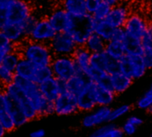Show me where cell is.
<instances>
[{"label":"cell","instance_id":"cell-1","mask_svg":"<svg viewBox=\"0 0 152 137\" xmlns=\"http://www.w3.org/2000/svg\"><path fill=\"white\" fill-rule=\"evenodd\" d=\"M13 83L16 84L18 87L30 99L39 117L55 114L53 102H50L45 99V97L42 95L37 83L17 76H15Z\"/></svg>","mask_w":152,"mask_h":137},{"label":"cell","instance_id":"cell-2","mask_svg":"<svg viewBox=\"0 0 152 137\" xmlns=\"http://www.w3.org/2000/svg\"><path fill=\"white\" fill-rule=\"evenodd\" d=\"M21 58L28 60L37 67L50 66L54 57L49 45L38 43L27 39L21 45L17 46Z\"/></svg>","mask_w":152,"mask_h":137},{"label":"cell","instance_id":"cell-3","mask_svg":"<svg viewBox=\"0 0 152 137\" xmlns=\"http://www.w3.org/2000/svg\"><path fill=\"white\" fill-rule=\"evenodd\" d=\"M4 91L8 97L19 107L28 121L39 118V115L30 99L13 82L4 87Z\"/></svg>","mask_w":152,"mask_h":137},{"label":"cell","instance_id":"cell-4","mask_svg":"<svg viewBox=\"0 0 152 137\" xmlns=\"http://www.w3.org/2000/svg\"><path fill=\"white\" fill-rule=\"evenodd\" d=\"M33 12V6L28 0H12L5 9L6 23L23 26Z\"/></svg>","mask_w":152,"mask_h":137},{"label":"cell","instance_id":"cell-5","mask_svg":"<svg viewBox=\"0 0 152 137\" xmlns=\"http://www.w3.org/2000/svg\"><path fill=\"white\" fill-rule=\"evenodd\" d=\"M120 71L129 76L133 80H137L145 76L148 69L142 55L125 54L119 60Z\"/></svg>","mask_w":152,"mask_h":137},{"label":"cell","instance_id":"cell-6","mask_svg":"<svg viewBox=\"0 0 152 137\" xmlns=\"http://www.w3.org/2000/svg\"><path fill=\"white\" fill-rule=\"evenodd\" d=\"M50 67L53 77L63 82L68 81L78 72L72 56H54Z\"/></svg>","mask_w":152,"mask_h":137},{"label":"cell","instance_id":"cell-7","mask_svg":"<svg viewBox=\"0 0 152 137\" xmlns=\"http://www.w3.org/2000/svg\"><path fill=\"white\" fill-rule=\"evenodd\" d=\"M54 56H72L77 45L69 33L58 32L48 44Z\"/></svg>","mask_w":152,"mask_h":137},{"label":"cell","instance_id":"cell-8","mask_svg":"<svg viewBox=\"0 0 152 137\" xmlns=\"http://www.w3.org/2000/svg\"><path fill=\"white\" fill-rule=\"evenodd\" d=\"M94 18L91 14L80 18H75L74 27L69 34L77 46L85 45L89 36L94 33Z\"/></svg>","mask_w":152,"mask_h":137},{"label":"cell","instance_id":"cell-9","mask_svg":"<svg viewBox=\"0 0 152 137\" xmlns=\"http://www.w3.org/2000/svg\"><path fill=\"white\" fill-rule=\"evenodd\" d=\"M46 18L57 33H70L74 27L75 18L69 14L61 5L55 6L46 16Z\"/></svg>","mask_w":152,"mask_h":137},{"label":"cell","instance_id":"cell-10","mask_svg":"<svg viewBox=\"0 0 152 137\" xmlns=\"http://www.w3.org/2000/svg\"><path fill=\"white\" fill-rule=\"evenodd\" d=\"M56 33L46 17H39L29 33L28 39L38 43L49 44Z\"/></svg>","mask_w":152,"mask_h":137},{"label":"cell","instance_id":"cell-11","mask_svg":"<svg viewBox=\"0 0 152 137\" xmlns=\"http://www.w3.org/2000/svg\"><path fill=\"white\" fill-rule=\"evenodd\" d=\"M90 68L94 70L106 71L110 75L120 71L119 60L112 58L105 51L92 53Z\"/></svg>","mask_w":152,"mask_h":137},{"label":"cell","instance_id":"cell-12","mask_svg":"<svg viewBox=\"0 0 152 137\" xmlns=\"http://www.w3.org/2000/svg\"><path fill=\"white\" fill-rule=\"evenodd\" d=\"M54 113L59 116H69L78 111L77 96L68 91L62 92L53 102Z\"/></svg>","mask_w":152,"mask_h":137},{"label":"cell","instance_id":"cell-13","mask_svg":"<svg viewBox=\"0 0 152 137\" xmlns=\"http://www.w3.org/2000/svg\"><path fill=\"white\" fill-rule=\"evenodd\" d=\"M149 28L150 25L146 20L137 13L130 14L123 27L127 37L136 39H142Z\"/></svg>","mask_w":152,"mask_h":137},{"label":"cell","instance_id":"cell-14","mask_svg":"<svg viewBox=\"0 0 152 137\" xmlns=\"http://www.w3.org/2000/svg\"><path fill=\"white\" fill-rule=\"evenodd\" d=\"M110 107L97 106L94 110L84 117L82 125L86 128H94L102 126L107 122H110Z\"/></svg>","mask_w":152,"mask_h":137},{"label":"cell","instance_id":"cell-15","mask_svg":"<svg viewBox=\"0 0 152 137\" xmlns=\"http://www.w3.org/2000/svg\"><path fill=\"white\" fill-rule=\"evenodd\" d=\"M38 86L42 95L50 102H54L62 92L66 91L65 82L57 79L53 76L42 81Z\"/></svg>","mask_w":152,"mask_h":137},{"label":"cell","instance_id":"cell-16","mask_svg":"<svg viewBox=\"0 0 152 137\" xmlns=\"http://www.w3.org/2000/svg\"><path fill=\"white\" fill-rule=\"evenodd\" d=\"M94 83L89 80L83 91L77 95L78 111L90 112L97 107L94 97Z\"/></svg>","mask_w":152,"mask_h":137},{"label":"cell","instance_id":"cell-17","mask_svg":"<svg viewBox=\"0 0 152 137\" xmlns=\"http://www.w3.org/2000/svg\"><path fill=\"white\" fill-rule=\"evenodd\" d=\"M129 10L124 4H118L111 7L110 13L105 19L106 21L114 29L123 28L129 17Z\"/></svg>","mask_w":152,"mask_h":137},{"label":"cell","instance_id":"cell-18","mask_svg":"<svg viewBox=\"0 0 152 137\" xmlns=\"http://www.w3.org/2000/svg\"><path fill=\"white\" fill-rule=\"evenodd\" d=\"M1 31L16 46H19L27 39H28V35L26 32L24 27L21 25L5 23Z\"/></svg>","mask_w":152,"mask_h":137},{"label":"cell","instance_id":"cell-19","mask_svg":"<svg viewBox=\"0 0 152 137\" xmlns=\"http://www.w3.org/2000/svg\"><path fill=\"white\" fill-rule=\"evenodd\" d=\"M94 101L97 106L110 107L115 100L116 94L111 90L110 87L94 83Z\"/></svg>","mask_w":152,"mask_h":137},{"label":"cell","instance_id":"cell-20","mask_svg":"<svg viewBox=\"0 0 152 137\" xmlns=\"http://www.w3.org/2000/svg\"><path fill=\"white\" fill-rule=\"evenodd\" d=\"M134 80L125 73L118 71L110 75V84L111 90L117 95H121L130 88Z\"/></svg>","mask_w":152,"mask_h":137},{"label":"cell","instance_id":"cell-21","mask_svg":"<svg viewBox=\"0 0 152 137\" xmlns=\"http://www.w3.org/2000/svg\"><path fill=\"white\" fill-rule=\"evenodd\" d=\"M91 56H92V53L86 49L85 45L77 47L72 57L76 63L78 72H81L86 76L90 69Z\"/></svg>","mask_w":152,"mask_h":137},{"label":"cell","instance_id":"cell-22","mask_svg":"<svg viewBox=\"0 0 152 137\" xmlns=\"http://www.w3.org/2000/svg\"><path fill=\"white\" fill-rule=\"evenodd\" d=\"M60 5L74 18H80L89 14L86 10V0H61Z\"/></svg>","mask_w":152,"mask_h":137},{"label":"cell","instance_id":"cell-23","mask_svg":"<svg viewBox=\"0 0 152 137\" xmlns=\"http://www.w3.org/2000/svg\"><path fill=\"white\" fill-rule=\"evenodd\" d=\"M8 95L3 90H0V123L6 131V133L12 132L16 129L13 120L7 112V102Z\"/></svg>","mask_w":152,"mask_h":137},{"label":"cell","instance_id":"cell-24","mask_svg":"<svg viewBox=\"0 0 152 137\" xmlns=\"http://www.w3.org/2000/svg\"><path fill=\"white\" fill-rule=\"evenodd\" d=\"M88 81L89 79L85 74L81 72H77L76 75H74L72 78H70L68 81L65 82L66 91L77 96L78 94H80L83 91V89L87 85Z\"/></svg>","mask_w":152,"mask_h":137},{"label":"cell","instance_id":"cell-25","mask_svg":"<svg viewBox=\"0 0 152 137\" xmlns=\"http://www.w3.org/2000/svg\"><path fill=\"white\" fill-rule=\"evenodd\" d=\"M37 67L26 59L21 58L15 69V76L34 81Z\"/></svg>","mask_w":152,"mask_h":137},{"label":"cell","instance_id":"cell-26","mask_svg":"<svg viewBox=\"0 0 152 137\" xmlns=\"http://www.w3.org/2000/svg\"><path fill=\"white\" fill-rule=\"evenodd\" d=\"M7 112L14 122L16 128H19L28 122V119L19 109V107L9 98L7 102Z\"/></svg>","mask_w":152,"mask_h":137},{"label":"cell","instance_id":"cell-27","mask_svg":"<svg viewBox=\"0 0 152 137\" xmlns=\"http://www.w3.org/2000/svg\"><path fill=\"white\" fill-rule=\"evenodd\" d=\"M122 128L113 124H104L98 127L93 133L92 136L94 137H124Z\"/></svg>","mask_w":152,"mask_h":137},{"label":"cell","instance_id":"cell-28","mask_svg":"<svg viewBox=\"0 0 152 137\" xmlns=\"http://www.w3.org/2000/svg\"><path fill=\"white\" fill-rule=\"evenodd\" d=\"M115 29L110 25L106 20H95L94 19V32L99 35L101 37H102L106 42H109L114 33Z\"/></svg>","mask_w":152,"mask_h":137},{"label":"cell","instance_id":"cell-29","mask_svg":"<svg viewBox=\"0 0 152 137\" xmlns=\"http://www.w3.org/2000/svg\"><path fill=\"white\" fill-rule=\"evenodd\" d=\"M106 45L107 42L99 35L94 32L87 38L85 46L91 53H96L103 52L106 48Z\"/></svg>","mask_w":152,"mask_h":137},{"label":"cell","instance_id":"cell-30","mask_svg":"<svg viewBox=\"0 0 152 137\" xmlns=\"http://www.w3.org/2000/svg\"><path fill=\"white\" fill-rule=\"evenodd\" d=\"M104 51L112 58L120 60L126 54L125 42L118 41L115 39H110L109 42H107L106 48Z\"/></svg>","mask_w":152,"mask_h":137},{"label":"cell","instance_id":"cell-31","mask_svg":"<svg viewBox=\"0 0 152 137\" xmlns=\"http://www.w3.org/2000/svg\"><path fill=\"white\" fill-rule=\"evenodd\" d=\"M125 50H126V54L142 55L143 47L141 39L132 38L126 36V39L125 41Z\"/></svg>","mask_w":152,"mask_h":137},{"label":"cell","instance_id":"cell-32","mask_svg":"<svg viewBox=\"0 0 152 137\" xmlns=\"http://www.w3.org/2000/svg\"><path fill=\"white\" fill-rule=\"evenodd\" d=\"M16 49L17 46L12 44L0 30V65L2 64L4 57Z\"/></svg>","mask_w":152,"mask_h":137},{"label":"cell","instance_id":"cell-33","mask_svg":"<svg viewBox=\"0 0 152 137\" xmlns=\"http://www.w3.org/2000/svg\"><path fill=\"white\" fill-rule=\"evenodd\" d=\"M21 59V56H20V52L18 51V49L12 51V53H10L9 54H7L4 59L3 60V62L2 64L4 66H5L6 68H8L9 70H12V71H15V69L20 62V60Z\"/></svg>","mask_w":152,"mask_h":137},{"label":"cell","instance_id":"cell-34","mask_svg":"<svg viewBox=\"0 0 152 137\" xmlns=\"http://www.w3.org/2000/svg\"><path fill=\"white\" fill-rule=\"evenodd\" d=\"M130 110H131V107L128 104H122V105H119L114 109H111L110 122L116 121V120L123 118L124 116L127 115L129 113Z\"/></svg>","mask_w":152,"mask_h":137},{"label":"cell","instance_id":"cell-35","mask_svg":"<svg viewBox=\"0 0 152 137\" xmlns=\"http://www.w3.org/2000/svg\"><path fill=\"white\" fill-rule=\"evenodd\" d=\"M14 78H15L14 71L9 70L3 64L0 65V82L4 87L12 83Z\"/></svg>","mask_w":152,"mask_h":137},{"label":"cell","instance_id":"cell-36","mask_svg":"<svg viewBox=\"0 0 152 137\" xmlns=\"http://www.w3.org/2000/svg\"><path fill=\"white\" fill-rule=\"evenodd\" d=\"M53 71L50 66H46V67H37V71H36V75H35V78H34V82L40 84L42 81L53 77Z\"/></svg>","mask_w":152,"mask_h":137},{"label":"cell","instance_id":"cell-37","mask_svg":"<svg viewBox=\"0 0 152 137\" xmlns=\"http://www.w3.org/2000/svg\"><path fill=\"white\" fill-rule=\"evenodd\" d=\"M111 9V6L109 5L108 4L104 3L103 1L99 4V6L97 7V9L95 10V12L92 14V16L98 21L101 20H105L108 16V14L110 13Z\"/></svg>","mask_w":152,"mask_h":137},{"label":"cell","instance_id":"cell-38","mask_svg":"<svg viewBox=\"0 0 152 137\" xmlns=\"http://www.w3.org/2000/svg\"><path fill=\"white\" fill-rule=\"evenodd\" d=\"M152 104V86L146 91V93L138 100L137 107L141 110L147 111L148 108Z\"/></svg>","mask_w":152,"mask_h":137},{"label":"cell","instance_id":"cell-39","mask_svg":"<svg viewBox=\"0 0 152 137\" xmlns=\"http://www.w3.org/2000/svg\"><path fill=\"white\" fill-rule=\"evenodd\" d=\"M142 58L147 69H152V45L143 48Z\"/></svg>","mask_w":152,"mask_h":137},{"label":"cell","instance_id":"cell-40","mask_svg":"<svg viewBox=\"0 0 152 137\" xmlns=\"http://www.w3.org/2000/svg\"><path fill=\"white\" fill-rule=\"evenodd\" d=\"M102 2V0H86V6L87 12L92 15Z\"/></svg>","mask_w":152,"mask_h":137},{"label":"cell","instance_id":"cell-41","mask_svg":"<svg viewBox=\"0 0 152 137\" xmlns=\"http://www.w3.org/2000/svg\"><path fill=\"white\" fill-rule=\"evenodd\" d=\"M136 129H137V127L133 125L132 123H130L128 120H126L122 127V130H123L124 134L127 135V136H133L136 132Z\"/></svg>","mask_w":152,"mask_h":137},{"label":"cell","instance_id":"cell-42","mask_svg":"<svg viewBox=\"0 0 152 137\" xmlns=\"http://www.w3.org/2000/svg\"><path fill=\"white\" fill-rule=\"evenodd\" d=\"M127 120L130 123H132L133 125L136 126V127H139V126H141L142 124V119L138 116H131V117L128 118Z\"/></svg>","mask_w":152,"mask_h":137},{"label":"cell","instance_id":"cell-43","mask_svg":"<svg viewBox=\"0 0 152 137\" xmlns=\"http://www.w3.org/2000/svg\"><path fill=\"white\" fill-rule=\"evenodd\" d=\"M6 23V15H5V10L0 9V30L4 28V26Z\"/></svg>","mask_w":152,"mask_h":137},{"label":"cell","instance_id":"cell-44","mask_svg":"<svg viewBox=\"0 0 152 137\" xmlns=\"http://www.w3.org/2000/svg\"><path fill=\"white\" fill-rule=\"evenodd\" d=\"M45 131L44 129H37L33 132H31L30 137H45Z\"/></svg>","mask_w":152,"mask_h":137},{"label":"cell","instance_id":"cell-45","mask_svg":"<svg viewBox=\"0 0 152 137\" xmlns=\"http://www.w3.org/2000/svg\"><path fill=\"white\" fill-rule=\"evenodd\" d=\"M102 1H103L104 3L108 4L109 5H110L111 7L120 4L121 2H122V0H102Z\"/></svg>","mask_w":152,"mask_h":137},{"label":"cell","instance_id":"cell-46","mask_svg":"<svg viewBox=\"0 0 152 137\" xmlns=\"http://www.w3.org/2000/svg\"><path fill=\"white\" fill-rule=\"evenodd\" d=\"M12 0H0V9L5 10Z\"/></svg>","mask_w":152,"mask_h":137},{"label":"cell","instance_id":"cell-47","mask_svg":"<svg viewBox=\"0 0 152 137\" xmlns=\"http://www.w3.org/2000/svg\"><path fill=\"white\" fill-rule=\"evenodd\" d=\"M5 134H6V131L4 130V128L3 127V126L0 123V137H4Z\"/></svg>","mask_w":152,"mask_h":137},{"label":"cell","instance_id":"cell-48","mask_svg":"<svg viewBox=\"0 0 152 137\" xmlns=\"http://www.w3.org/2000/svg\"><path fill=\"white\" fill-rule=\"evenodd\" d=\"M147 111L149 112V113H151V114H152V104L148 108V110H147Z\"/></svg>","mask_w":152,"mask_h":137},{"label":"cell","instance_id":"cell-49","mask_svg":"<svg viewBox=\"0 0 152 137\" xmlns=\"http://www.w3.org/2000/svg\"><path fill=\"white\" fill-rule=\"evenodd\" d=\"M4 89V86H3V85L1 84V82H0V90H3Z\"/></svg>","mask_w":152,"mask_h":137},{"label":"cell","instance_id":"cell-50","mask_svg":"<svg viewBox=\"0 0 152 137\" xmlns=\"http://www.w3.org/2000/svg\"><path fill=\"white\" fill-rule=\"evenodd\" d=\"M150 29H151V31H152V22L151 23V25H150Z\"/></svg>","mask_w":152,"mask_h":137},{"label":"cell","instance_id":"cell-51","mask_svg":"<svg viewBox=\"0 0 152 137\" xmlns=\"http://www.w3.org/2000/svg\"><path fill=\"white\" fill-rule=\"evenodd\" d=\"M151 137H152V134H151Z\"/></svg>","mask_w":152,"mask_h":137},{"label":"cell","instance_id":"cell-52","mask_svg":"<svg viewBox=\"0 0 152 137\" xmlns=\"http://www.w3.org/2000/svg\"><path fill=\"white\" fill-rule=\"evenodd\" d=\"M91 137H94V136H91Z\"/></svg>","mask_w":152,"mask_h":137},{"label":"cell","instance_id":"cell-53","mask_svg":"<svg viewBox=\"0 0 152 137\" xmlns=\"http://www.w3.org/2000/svg\"><path fill=\"white\" fill-rule=\"evenodd\" d=\"M151 86H152V84H151Z\"/></svg>","mask_w":152,"mask_h":137}]
</instances>
